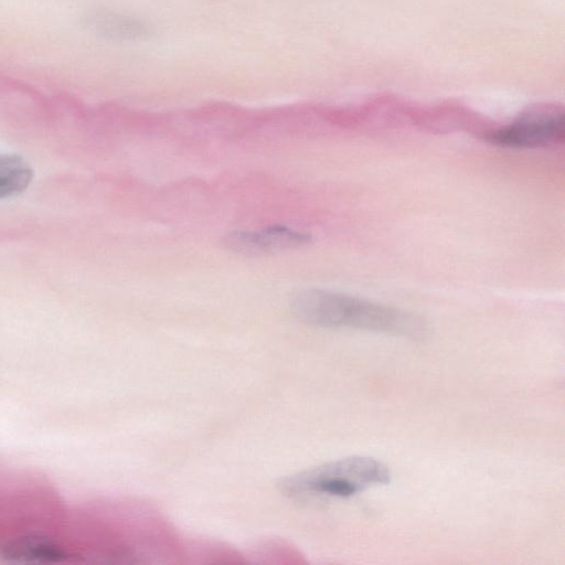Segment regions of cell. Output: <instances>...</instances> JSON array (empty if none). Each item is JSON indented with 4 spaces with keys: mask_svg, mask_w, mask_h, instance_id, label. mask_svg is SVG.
Wrapping results in <instances>:
<instances>
[{
    "mask_svg": "<svg viewBox=\"0 0 565 565\" xmlns=\"http://www.w3.org/2000/svg\"><path fill=\"white\" fill-rule=\"evenodd\" d=\"M295 316L302 322L327 329H354L413 340L424 339L427 322L418 315L354 296L306 289L291 300Z\"/></svg>",
    "mask_w": 565,
    "mask_h": 565,
    "instance_id": "cell-1",
    "label": "cell"
},
{
    "mask_svg": "<svg viewBox=\"0 0 565 565\" xmlns=\"http://www.w3.org/2000/svg\"><path fill=\"white\" fill-rule=\"evenodd\" d=\"M391 478V470L384 462L351 456L285 477L279 481V489L294 500L348 498L371 487L387 484Z\"/></svg>",
    "mask_w": 565,
    "mask_h": 565,
    "instance_id": "cell-2",
    "label": "cell"
},
{
    "mask_svg": "<svg viewBox=\"0 0 565 565\" xmlns=\"http://www.w3.org/2000/svg\"><path fill=\"white\" fill-rule=\"evenodd\" d=\"M564 113L555 107L531 109L507 126L492 131L491 143L507 148H531L562 138Z\"/></svg>",
    "mask_w": 565,
    "mask_h": 565,
    "instance_id": "cell-3",
    "label": "cell"
},
{
    "mask_svg": "<svg viewBox=\"0 0 565 565\" xmlns=\"http://www.w3.org/2000/svg\"><path fill=\"white\" fill-rule=\"evenodd\" d=\"M311 241L308 233L285 225H273L259 230H239L228 233L225 247L245 256H262L297 248Z\"/></svg>",
    "mask_w": 565,
    "mask_h": 565,
    "instance_id": "cell-4",
    "label": "cell"
},
{
    "mask_svg": "<svg viewBox=\"0 0 565 565\" xmlns=\"http://www.w3.org/2000/svg\"><path fill=\"white\" fill-rule=\"evenodd\" d=\"M1 555L15 563H60L67 557L65 550L56 542L34 535L8 541L1 547Z\"/></svg>",
    "mask_w": 565,
    "mask_h": 565,
    "instance_id": "cell-5",
    "label": "cell"
},
{
    "mask_svg": "<svg viewBox=\"0 0 565 565\" xmlns=\"http://www.w3.org/2000/svg\"><path fill=\"white\" fill-rule=\"evenodd\" d=\"M32 177V169L21 157L0 153V199L23 192Z\"/></svg>",
    "mask_w": 565,
    "mask_h": 565,
    "instance_id": "cell-6",
    "label": "cell"
}]
</instances>
